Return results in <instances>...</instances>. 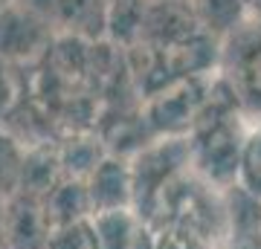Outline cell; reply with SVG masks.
I'll return each mask as SVG.
<instances>
[{
  "label": "cell",
  "instance_id": "1",
  "mask_svg": "<svg viewBox=\"0 0 261 249\" xmlns=\"http://www.w3.org/2000/svg\"><path fill=\"white\" fill-rule=\"evenodd\" d=\"M244 128H247V119L232 104L224 87L215 81L209 99L195 116V130L186 142L189 159H195V165L215 183H232Z\"/></svg>",
  "mask_w": 261,
  "mask_h": 249
},
{
  "label": "cell",
  "instance_id": "2",
  "mask_svg": "<svg viewBox=\"0 0 261 249\" xmlns=\"http://www.w3.org/2000/svg\"><path fill=\"white\" fill-rule=\"evenodd\" d=\"M218 84L226 90L244 119L261 116V18L244 15L221 41L215 52Z\"/></svg>",
  "mask_w": 261,
  "mask_h": 249
},
{
  "label": "cell",
  "instance_id": "3",
  "mask_svg": "<svg viewBox=\"0 0 261 249\" xmlns=\"http://www.w3.org/2000/svg\"><path fill=\"white\" fill-rule=\"evenodd\" d=\"M53 32L56 41L96 44L111 29V0H15Z\"/></svg>",
  "mask_w": 261,
  "mask_h": 249
},
{
  "label": "cell",
  "instance_id": "4",
  "mask_svg": "<svg viewBox=\"0 0 261 249\" xmlns=\"http://www.w3.org/2000/svg\"><path fill=\"white\" fill-rule=\"evenodd\" d=\"M56 38L35 15H29L23 6L12 3L0 9V61L6 64H32L53 49Z\"/></svg>",
  "mask_w": 261,
  "mask_h": 249
},
{
  "label": "cell",
  "instance_id": "5",
  "mask_svg": "<svg viewBox=\"0 0 261 249\" xmlns=\"http://www.w3.org/2000/svg\"><path fill=\"white\" fill-rule=\"evenodd\" d=\"M6 229H9L12 249H47L49 238V214L44 209V197L32 191H15L3 203Z\"/></svg>",
  "mask_w": 261,
  "mask_h": 249
},
{
  "label": "cell",
  "instance_id": "6",
  "mask_svg": "<svg viewBox=\"0 0 261 249\" xmlns=\"http://www.w3.org/2000/svg\"><path fill=\"white\" fill-rule=\"evenodd\" d=\"M84 191H87L90 214L130 209L134 206L130 168L122 159H99L93 171L84 177Z\"/></svg>",
  "mask_w": 261,
  "mask_h": 249
},
{
  "label": "cell",
  "instance_id": "7",
  "mask_svg": "<svg viewBox=\"0 0 261 249\" xmlns=\"http://www.w3.org/2000/svg\"><path fill=\"white\" fill-rule=\"evenodd\" d=\"M235 183L250 200L261 206V116L247 119L238 151V168H235Z\"/></svg>",
  "mask_w": 261,
  "mask_h": 249
},
{
  "label": "cell",
  "instance_id": "8",
  "mask_svg": "<svg viewBox=\"0 0 261 249\" xmlns=\"http://www.w3.org/2000/svg\"><path fill=\"white\" fill-rule=\"evenodd\" d=\"M96 226V246L99 249H137V217L130 209L90 214Z\"/></svg>",
  "mask_w": 261,
  "mask_h": 249
},
{
  "label": "cell",
  "instance_id": "9",
  "mask_svg": "<svg viewBox=\"0 0 261 249\" xmlns=\"http://www.w3.org/2000/svg\"><path fill=\"white\" fill-rule=\"evenodd\" d=\"M29 148L9 128H0V203H6L23 183Z\"/></svg>",
  "mask_w": 261,
  "mask_h": 249
},
{
  "label": "cell",
  "instance_id": "10",
  "mask_svg": "<svg viewBox=\"0 0 261 249\" xmlns=\"http://www.w3.org/2000/svg\"><path fill=\"white\" fill-rule=\"evenodd\" d=\"M47 249H99L93 217L87 214V217H75V220L53 226L47 238Z\"/></svg>",
  "mask_w": 261,
  "mask_h": 249
},
{
  "label": "cell",
  "instance_id": "11",
  "mask_svg": "<svg viewBox=\"0 0 261 249\" xmlns=\"http://www.w3.org/2000/svg\"><path fill=\"white\" fill-rule=\"evenodd\" d=\"M0 249H12L9 229H6V214H3V203H0Z\"/></svg>",
  "mask_w": 261,
  "mask_h": 249
},
{
  "label": "cell",
  "instance_id": "12",
  "mask_svg": "<svg viewBox=\"0 0 261 249\" xmlns=\"http://www.w3.org/2000/svg\"><path fill=\"white\" fill-rule=\"evenodd\" d=\"M142 3H168V6H186V9H192V0H142Z\"/></svg>",
  "mask_w": 261,
  "mask_h": 249
},
{
  "label": "cell",
  "instance_id": "13",
  "mask_svg": "<svg viewBox=\"0 0 261 249\" xmlns=\"http://www.w3.org/2000/svg\"><path fill=\"white\" fill-rule=\"evenodd\" d=\"M247 12H250V15H258V18H261V0H247Z\"/></svg>",
  "mask_w": 261,
  "mask_h": 249
},
{
  "label": "cell",
  "instance_id": "14",
  "mask_svg": "<svg viewBox=\"0 0 261 249\" xmlns=\"http://www.w3.org/2000/svg\"><path fill=\"white\" fill-rule=\"evenodd\" d=\"M15 0H0V9H6V6H12Z\"/></svg>",
  "mask_w": 261,
  "mask_h": 249
}]
</instances>
